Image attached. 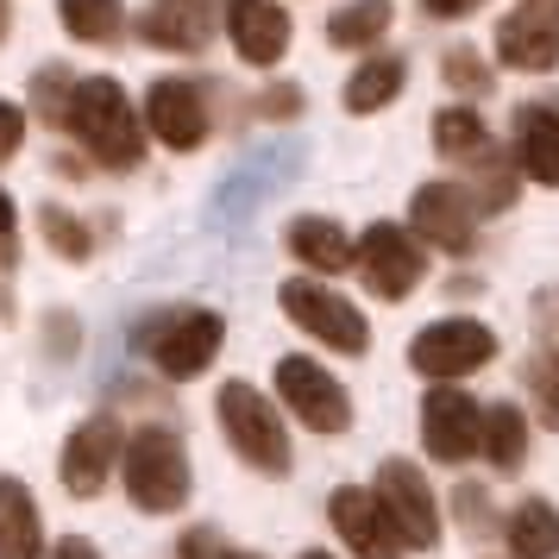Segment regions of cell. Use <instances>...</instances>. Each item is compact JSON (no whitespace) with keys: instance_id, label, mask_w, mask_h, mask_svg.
Instances as JSON below:
<instances>
[{"instance_id":"6da1fadb","label":"cell","mask_w":559,"mask_h":559,"mask_svg":"<svg viewBox=\"0 0 559 559\" xmlns=\"http://www.w3.org/2000/svg\"><path fill=\"white\" fill-rule=\"evenodd\" d=\"M63 127L76 132L82 152L95 157L102 170H132V164L145 157V120H139L132 95L114 76H82L76 88H70Z\"/></svg>"},{"instance_id":"7a4b0ae2","label":"cell","mask_w":559,"mask_h":559,"mask_svg":"<svg viewBox=\"0 0 559 559\" xmlns=\"http://www.w3.org/2000/svg\"><path fill=\"white\" fill-rule=\"evenodd\" d=\"M120 478H127L132 509L145 515H177L189 503V447L177 440V428H139L120 447Z\"/></svg>"},{"instance_id":"3957f363","label":"cell","mask_w":559,"mask_h":559,"mask_svg":"<svg viewBox=\"0 0 559 559\" xmlns=\"http://www.w3.org/2000/svg\"><path fill=\"white\" fill-rule=\"evenodd\" d=\"M221 340H227V321L214 308H164L139 328V353L170 383H189L221 358Z\"/></svg>"},{"instance_id":"277c9868","label":"cell","mask_w":559,"mask_h":559,"mask_svg":"<svg viewBox=\"0 0 559 559\" xmlns=\"http://www.w3.org/2000/svg\"><path fill=\"white\" fill-rule=\"evenodd\" d=\"M214 408H221V428H227L233 453L246 459L252 472H264V478H283V472H289V433H283V415L258 396L252 383L246 378L221 383Z\"/></svg>"},{"instance_id":"5b68a950","label":"cell","mask_w":559,"mask_h":559,"mask_svg":"<svg viewBox=\"0 0 559 559\" xmlns=\"http://www.w3.org/2000/svg\"><path fill=\"white\" fill-rule=\"evenodd\" d=\"M490 358H497V333L484 328V321H465V314L433 321V328H421L415 340H408V365H415L421 378H433V383L472 378V371H484Z\"/></svg>"},{"instance_id":"8992f818","label":"cell","mask_w":559,"mask_h":559,"mask_svg":"<svg viewBox=\"0 0 559 559\" xmlns=\"http://www.w3.org/2000/svg\"><path fill=\"white\" fill-rule=\"evenodd\" d=\"M277 302H283V314H289V321H296L308 340H321V346H333V353H365V346H371L365 314H358L346 296H333L328 283L289 277V283L277 289Z\"/></svg>"},{"instance_id":"52a82bcc","label":"cell","mask_w":559,"mask_h":559,"mask_svg":"<svg viewBox=\"0 0 559 559\" xmlns=\"http://www.w3.org/2000/svg\"><path fill=\"white\" fill-rule=\"evenodd\" d=\"M378 509L390 534H396V547H415V554H428L433 540H440V509H433V490L421 478V465H408V459H383L378 472Z\"/></svg>"},{"instance_id":"ba28073f","label":"cell","mask_w":559,"mask_h":559,"mask_svg":"<svg viewBox=\"0 0 559 559\" xmlns=\"http://www.w3.org/2000/svg\"><path fill=\"white\" fill-rule=\"evenodd\" d=\"M277 396L283 408L314 433H346L353 428V396H346V383L321 371L314 358H283L277 365Z\"/></svg>"},{"instance_id":"9c48e42d","label":"cell","mask_w":559,"mask_h":559,"mask_svg":"<svg viewBox=\"0 0 559 559\" xmlns=\"http://www.w3.org/2000/svg\"><path fill=\"white\" fill-rule=\"evenodd\" d=\"M120 447H127V433H120V415L102 408V415H88L70 440H63V459H57V478L70 497H102V484L120 472Z\"/></svg>"},{"instance_id":"30bf717a","label":"cell","mask_w":559,"mask_h":559,"mask_svg":"<svg viewBox=\"0 0 559 559\" xmlns=\"http://www.w3.org/2000/svg\"><path fill=\"white\" fill-rule=\"evenodd\" d=\"M353 264L365 271L371 296H383V302H403L408 289L428 277V258H421V246H415L403 227H390V221L365 227V239L353 246Z\"/></svg>"},{"instance_id":"8fae6325","label":"cell","mask_w":559,"mask_h":559,"mask_svg":"<svg viewBox=\"0 0 559 559\" xmlns=\"http://www.w3.org/2000/svg\"><path fill=\"white\" fill-rule=\"evenodd\" d=\"M139 120H145V132H152L157 145H170V152H195L207 139V102L189 76H157L152 88H145Z\"/></svg>"},{"instance_id":"7c38bea8","label":"cell","mask_w":559,"mask_h":559,"mask_svg":"<svg viewBox=\"0 0 559 559\" xmlns=\"http://www.w3.org/2000/svg\"><path fill=\"white\" fill-rule=\"evenodd\" d=\"M478 415L484 408L453 390V383H440L421 396V447H428L440 465H465V459L478 453Z\"/></svg>"},{"instance_id":"4fadbf2b","label":"cell","mask_w":559,"mask_h":559,"mask_svg":"<svg viewBox=\"0 0 559 559\" xmlns=\"http://www.w3.org/2000/svg\"><path fill=\"white\" fill-rule=\"evenodd\" d=\"M408 221L440 252H472V239H478V202L459 182H421L408 202Z\"/></svg>"},{"instance_id":"5bb4252c","label":"cell","mask_w":559,"mask_h":559,"mask_svg":"<svg viewBox=\"0 0 559 559\" xmlns=\"http://www.w3.org/2000/svg\"><path fill=\"white\" fill-rule=\"evenodd\" d=\"M497 57L509 70H528V76L554 70L559 63V0H522L497 26Z\"/></svg>"},{"instance_id":"9a60e30c","label":"cell","mask_w":559,"mask_h":559,"mask_svg":"<svg viewBox=\"0 0 559 559\" xmlns=\"http://www.w3.org/2000/svg\"><path fill=\"white\" fill-rule=\"evenodd\" d=\"M227 0H152L139 13V38L157 51H207Z\"/></svg>"},{"instance_id":"2e32d148","label":"cell","mask_w":559,"mask_h":559,"mask_svg":"<svg viewBox=\"0 0 559 559\" xmlns=\"http://www.w3.org/2000/svg\"><path fill=\"white\" fill-rule=\"evenodd\" d=\"M227 38L233 51L246 57L252 70H271L283 51H289V13H283L277 0H227Z\"/></svg>"},{"instance_id":"e0dca14e","label":"cell","mask_w":559,"mask_h":559,"mask_svg":"<svg viewBox=\"0 0 559 559\" xmlns=\"http://www.w3.org/2000/svg\"><path fill=\"white\" fill-rule=\"evenodd\" d=\"M328 515H333V534H340L358 559H396V534H390V522H383V509H378L371 490L340 484L328 497Z\"/></svg>"},{"instance_id":"ac0fdd59","label":"cell","mask_w":559,"mask_h":559,"mask_svg":"<svg viewBox=\"0 0 559 559\" xmlns=\"http://www.w3.org/2000/svg\"><path fill=\"white\" fill-rule=\"evenodd\" d=\"M515 170L540 189H559V102L515 107Z\"/></svg>"},{"instance_id":"d6986e66","label":"cell","mask_w":559,"mask_h":559,"mask_svg":"<svg viewBox=\"0 0 559 559\" xmlns=\"http://www.w3.org/2000/svg\"><path fill=\"white\" fill-rule=\"evenodd\" d=\"M0 559H45V522L26 478H0Z\"/></svg>"},{"instance_id":"ffe728a7","label":"cell","mask_w":559,"mask_h":559,"mask_svg":"<svg viewBox=\"0 0 559 559\" xmlns=\"http://www.w3.org/2000/svg\"><path fill=\"white\" fill-rule=\"evenodd\" d=\"M503 540L515 559H559V509L547 497H522L509 509Z\"/></svg>"},{"instance_id":"44dd1931","label":"cell","mask_w":559,"mask_h":559,"mask_svg":"<svg viewBox=\"0 0 559 559\" xmlns=\"http://www.w3.org/2000/svg\"><path fill=\"white\" fill-rule=\"evenodd\" d=\"M289 252L302 258L308 271L333 277V271L353 264V239H346V227H333L321 214H302V221H289Z\"/></svg>"},{"instance_id":"7402d4cb","label":"cell","mask_w":559,"mask_h":559,"mask_svg":"<svg viewBox=\"0 0 559 559\" xmlns=\"http://www.w3.org/2000/svg\"><path fill=\"white\" fill-rule=\"evenodd\" d=\"M478 447L484 459L497 465V472H515L522 459H528V421H522V408H509V403H490L478 415Z\"/></svg>"},{"instance_id":"603a6c76","label":"cell","mask_w":559,"mask_h":559,"mask_svg":"<svg viewBox=\"0 0 559 559\" xmlns=\"http://www.w3.org/2000/svg\"><path fill=\"white\" fill-rule=\"evenodd\" d=\"M403 82H408L403 57H365L353 76H346V107L353 114H378V107H390L403 95Z\"/></svg>"},{"instance_id":"cb8c5ba5","label":"cell","mask_w":559,"mask_h":559,"mask_svg":"<svg viewBox=\"0 0 559 559\" xmlns=\"http://www.w3.org/2000/svg\"><path fill=\"white\" fill-rule=\"evenodd\" d=\"M57 20L76 45H114L127 32V7L120 0H57Z\"/></svg>"},{"instance_id":"d4e9b609","label":"cell","mask_w":559,"mask_h":559,"mask_svg":"<svg viewBox=\"0 0 559 559\" xmlns=\"http://www.w3.org/2000/svg\"><path fill=\"white\" fill-rule=\"evenodd\" d=\"M390 0H346V7H333L328 20V38L340 51H365V45H378L383 32H390Z\"/></svg>"},{"instance_id":"484cf974","label":"cell","mask_w":559,"mask_h":559,"mask_svg":"<svg viewBox=\"0 0 559 559\" xmlns=\"http://www.w3.org/2000/svg\"><path fill=\"white\" fill-rule=\"evenodd\" d=\"M433 145H440V157H453V164L478 157L484 145H490V139H484L478 107H440V120H433Z\"/></svg>"},{"instance_id":"4316f807","label":"cell","mask_w":559,"mask_h":559,"mask_svg":"<svg viewBox=\"0 0 559 559\" xmlns=\"http://www.w3.org/2000/svg\"><path fill=\"white\" fill-rule=\"evenodd\" d=\"M38 233H45V246H51L57 258H70V264H82V258L95 252V233L82 227L70 207H57V202L38 214Z\"/></svg>"},{"instance_id":"83f0119b","label":"cell","mask_w":559,"mask_h":559,"mask_svg":"<svg viewBox=\"0 0 559 559\" xmlns=\"http://www.w3.org/2000/svg\"><path fill=\"white\" fill-rule=\"evenodd\" d=\"M528 396H534V408H540V421L559 428V353L528 358Z\"/></svg>"},{"instance_id":"f1b7e54d","label":"cell","mask_w":559,"mask_h":559,"mask_svg":"<svg viewBox=\"0 0 559 559\" xmlns=\"http://www.w3.org/2000/svg\"><path fill=\"white\" fill-rule=\"evenodd\" d=\"M440 76L453 82L459 95H490V63H484L478 51H465V45H459V51H447V63H440Z\"/></svg>"},{"instance_id":"f546056e","label":"cell","mask_w":559,"mask_h":559,"mask_svg":"<svg viewBox=\"0 0 559 559\" xmlns=\"http://www.w3.org/2000/svg\"><path fill=\"white\" fill-rule=\"evenodd\" d=\"M70 88H76L70 70H38V114L51 127H63V114H70Z\"/></svg>"},{"instance_id":"4dcf8cb0","label":"cell","mask_w":559,"mask_h":559,"mask_svg":"<svg viewBox=\"0 0 559 559\" xmlns=\"http://www.w3.org/2000/svg\"><path fill=\"white\" fill-rule=\"evenodd\" d=\"M26 145V107L20 102H0V164Z\"/></svg>"},{"instance_id":"1f68e13d","label":"cell","mask_w":559,"mask_h":559,"mask_svg":"<svg viewBox=\"0 0 559 559\" xmlns=\"http://www.w3.org/2000/svg\"><path fill=\"white\" fill-rule=\"evenodd\" d=\"M177 554H182V559H233V547H227V540H221L214 528H189Z\"/></svg>"},{"instance_id":"d6a6232c","label":"cell","mask_w":559,"mask_h":559,"mask_svg":"<svg viewBox=\"0 0 559 559\" xmlns=\"http://www.w3.org/2000/svg\"><path fill=\"white\" fill-rule=\"evenodd\" d=\"M296 107H302V88H289V82H277V88L258 95V114H264V120H289Z\"/></svg>"},{"instance_id":"836d02e7","label":"cell","mask_w":559,"mask_h":559,"mask_svg":"<svg viewBox=\"0 0 559 559\" xmlns=\"http://www.w3.org/2000/svg\"><path fill=\"white\" fill-rule=\"evenodd\" d=\"M453 503H459V522H465V528H484V522H490V515H484V490H472V484L459 490Z\"/></svg>"},{"instance_id":"e575fe53","label":"cell","mask_w":559,"mask_h":559,"mask_svg":"<svg viewBox=\"0 0 559 559\" xmlns=\"http://www.w3.org/2000/svg\"><path fill=\"white\" fill-rule=\"evenodd\" d=\"M421 7H428L433 20H465V13H478L484 0H421Z\"/></svg>"},{"instance_id":"d590c367","label":"cell","mask_w":559,"mask_h":559,"mask_svg":"<svg viewBox=\"0 0 559 559\" xmlns=\"http://www.w3.org/2000/svg\"><path fill=\"white\" fill-rule=\"evenodd\" d=\"M51 559H102V554H95V540H82V534H63V540L51 547Z\"/></svg>"},{"instance_id":"8d00e7d4","label":"cell","mask_w":559,"mask_h":559,"mask_svg":"<svg viewBox=\"0 0 559 559\" xmlns=\"http://www.w3.org/2000/svg\"><path fill=\"white\" fill-rule=\"evenodd\" d=\"M13 233V202H7V189H0V239Z\"/></svg>"},{"instance_id":"74e56055","label":"cell","mask_w":559,"mask_h":559,"mask_svg":"<svg viewBox=\"0 0 559 559\" xmlns=\"http://www.w3.org/2000/svg\"><path fill=\"white\" fill-rule=\"evenodd\" d=\"M7 32H13V7L0 0V45H7Z\"/></svg>"},{"instance_id":"f35d334b","label":"cell","mask_w":559,"mask_h":559,"mask_svg":"<svg viewBox=\"0 0 559 559\" xmlns=\"http://www.w3.org/2000/svg\"><path fill=\"white\" fill-rule=\"evenodd\" d=\"M302 559H333V554H302Z\"/></svg>"},{"instance_id":"ab89813d","label":"cell","mask_w":559,"mask_h":559,"mask_svg":"<svg viewBox=\"0 0 559 559\" xmlns=\"http://www.w3.org/2000/svg\"><path fill=\"white\" fill-rule=\"evenodd\" d=\"M233 559H258V554H233Z\"/></svg>"}]
</instances>
